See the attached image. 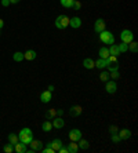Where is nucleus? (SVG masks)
Returning a JSON list of instances; mask_svg holds the SVG:
<instances>
[{
    "label": "nucleus",
    "instance_id": "obj_28",
    "mask_svg": "<svg viewBox=\"0 0 138 153\" xmlns=\"http://www.w3.org/2000/svg\"><path fill=\"white\" fill-rule=\"evenodd\" d=\"M57 116V109H48L46 113V117L47 119H54Z\"/></svg>",
    "mask_w": 138,
    "mask_h": 153
},
{
    "label": "nucleus",
    "instance_id": "obj_31",
    "mask_svg": "<svg viewBox=\"0 0 138 153\" xmlns=\"http://www.w3.org/2000/svg\"><path fill=\"white\" fill-rule=\"evenodd\" d=\"M119 51H120V53H126V51H128V46L127 44H126V43H122V44H119Z\"/></svg>",
    "mask_w": 138,
    "mask_h": 153
},
{
    "label": "nucleus",
    "instance_id": "obj_2",
    "mask_svg": "<svg viewBox=\"0 0 138 153\" xmlns=\"http://www.w3.org/2000/svg\"><path fill=\"white\" fill-rule=\"evenodd\" d=\"M99 40H101L104 44H113V43H115L113 35H112L109 30H106V29L99 33Z\"/></svg>",
    "mask_w": 138,
    "mask_h": 153
},
{
    "label": "nucleus",
    "instance_id": "obj_17",
    "mask_svg": "<svg viewBox=\"0 0 138 153\" xmlns=\"http://www.w3.org/2000/svg\"><path fill=\"white\" fill-rule=\"evenodd\" d=\"M94 62H95V61H92L91 58H86L84 61H83V66H84L86 69H94L95 68V65H94Z\"/></svg>",
    "mask_w": 138,
    "mask_h": 153
},
{
    "label": "nucleus",
    "instance_id": "obj_11",
    "mask_svg": "<svg viewBox=\"0 0 138 153\" xmlns=\"http://www.w3.org/2000/svg\"><path fill=\"white\" fill-rule=\"evenodd\" d=\"M51 123H53V127L54 128H57V130H60V128H62L65 126V121H64V119L61 117V116H55V117L53 119V121H51Z\"/></svg>",
    "mask_w": 138,
    "mask_h": 153
},
{
    "label": "nucleus",
    "instance_id": "obj_43",
    "mask_svg": "<svg viewBox=\"0 0 138 153\" xmlns=\"http://www.w3.org/2000/svg\"><path fill=\"white\" fill-rule=\"evenodd\" d=\"M10 3L11 4H17V3H19V0H10Z\"/></svg>",
    "mask_w": 138,
    "mask_h": 153
},
{
    "label": "nucleus",
    "instance_id": "obj_3",
    "mask_svg": "<svg viewBox=\"0 0 138 153\" xmlns=\"http://www.w3.org/2000/svg\"><path fill=\"white\" fill-rule=\"evenodd\" d=\"M106 68L109 72H113V71H119V66H117V57L115 55H109L106 58Z\"/></svg>",
    "mask_w": 138,
    "mask_h": 153
},
{
    "label": "nucleus",
    "instance_id": "obj_13",
    "mask_svg": "<svg viewBox=\"0 0 138 153\" xmlns=\"http://www.w3.org/2000/svg\"><path fill=\"white\" fill-rule=\"evenodd\" d=\"M69 26H72L73 29H78L81 26V19L79 17H73L69 18Z\"/></svg>",
    "mask_w": 138,
    "mask_h": 153
},
{
    "label": "nucleus",
    "instance_id": "obj_18",
    "mask_svg": "<svg viewBox=\"0 0 138 153\" xmlns=\"http://www.w3.org/2000/svg\"><path fill=\"white\" fill-rule=\"evenodd\" d=\"M36 51H33V50H28L26 53H24V59H28V61H33L36 58Z\"/></svg>",
    "mask_w": 138,
    "mask_h": 153
},
{
    "label": "nucleus",
    "instance_id": "obj_24",
    "mask_svg": "<svg viewBox=\"0 0 138 153\" xmlns=\"http://www.w3.org/2000/svg\"><path fill=\"white\" fill-rule=\"evenodd\" d=\"M94 65H95L98 69H105L106 68V59L99 58V59H97V62H94Z\"/></svg>",
    "mask_w": 138,
    "mask_h": 153
},
{
    "label": "nucleus",
    "instance_id": "obj_12",
    "mask_svg": "<svg viewBox=\"0 0 138 153\" xmlns=\"http://www.w3.org/2000/svg\"><path fill=\"white\" fill-rule=\"evenodd\" d=\"M69 114H71L72 117H78V116H80L81 114V106L80 105H73V106H71V109H69Z\"/></svg>",
    "mask_w": 138,
    "mask_h": 153
},
{
    "label": "nucleus",
    "instance_id": "obj_37",
    "mask_svg": "<svg viewBox=\"0 0 138 153\" xmlns=\"http://www.w3.org/2000/svg\"><path fill=\"white\" fill-rule=\"evenodd\" d=\"M42 152H43V153H55V152H54L53 148H50V146H47V148L42 149Z\"/></svg>",
    "mask_w": 138,
    "mask_h": 153
},
{
    "label": "nucleus",
    "instance_id": "obj_4",
    "mask_svg": "<svg viewBox=\"0 0 138 153\" xmlns=\"http://www.w3.org/2000/svg\"><path fill=\"white\" fill-rule=\"evenodd\" d=\"M55 26L58 29H65L69 26V18L66 15H60V17L55 19Z\"/></svg>",
    "mask_w": 138,
    "mask_h": 153
},
{
    "label": "nucleus",
    "instance_id": "obj_19",
    "mask_svg": "<svg viewBox=\"0 0 138 153\" xmlns=\"http://www.w3.org/2000/svg\"><path fill=\"white\" fill-rule=\"evenodd\" d=\"M99 54V58H102V59H106V58L109 57L110 54H109V50H108V47H101L98 51Z\"/></svg>",
    "mask_w": 138,
    "mask_h": 153
},
{
    "label": "nucleus",
    "instance_id": "obj_27",
    "mask_svg": "<svg viewBox=\"0 0 138 153\" xmlns=\"http://www.w3.org/2000/svg\"><path fill=\"white\" fill-rule=\"evenodd\" d=\"M13 59H14L15 62H21V61L24 59V53H19V51L14 53V55H13Z\"/></svg>",
    "mask_w": 138,
    "mask_h": 153
},
{
    "label": "nucleus",
    "instance_id": "obj_15",
    "mask_svg": "<svg viewBox=\"0 0 138 153\" xmlns=\"http://www.w3.org/2000/svg\"><path fill=\"white\" fill-rule=\"evenodd\" d=\"M117 135H119V138L123 141V139H128L131 137V131L130 130H127V128H123V130H120V131L117 132Z\"/></svg>",
    "mask_w": 138,
    "mask_h": 153
},
{
    "label": "nucleus",
    "instance_id": "obj_39",
    "mask_svg": "<svg viewBox=\"0 0 138 153\" xmlns=\"http://www.w3.org/2000/svg\"><path fill=\"white\" fill-rule=\"evenodd\" d=\"M8 4H10V0H1V6L3 7H7Z\"/></svg>",
    "mask_w": 138,
    "mask_h": 153
},
{
    "label": "nucleus",
    "instance_id": "obj_35",
    "mask_svg": "<svg viewBox=\"0 0 138 153\" xmlns=\"http://www.w3.org/2000/svg\"><path fill=\"white\" fill-rule=\"evenodd\" d=\"M109 132H110V134H117V132H119V128H117L116 126H110V127H109Z\"/></svg>",
    "mask_w": 138,
    "mask_h": 153
},
{
    "label": "nucleus",
    "instance_id": "obj_23",
    "mask_svg": "<svg viewBox=\"0 0 138 153\" xmlns=\"http://www.w3.org/2000/svg\"><path fill=\"white\" fill-rule=\"evenodd\" d=\"M42 130L43 131H46V132L51 131V130H53V123H51V121H43Z\"/></svg>",
    "mask_w": 138,
    "mask_h": 153
},
{
    "label": "nucleus",
    "instance_id": "obj_30",
    "mask_svg": "<svg viewBox=\"0 0 138 153\" xmlns=\"http://www.w3.org/2000/svg\"><path fill=\"white\" fill-rule=\"evenodd\" d=\"M109 77L116 82V80H119V77H120V73H119V71H113V72H110L109 73Z\"/></svg>",
    "mask_w": 138,
    "mask_h": 153
},
{
    "label": "nucleus",
    "instance_id": "obj_26",
    "mask_svg": "<svg viewBox=\"0 0 138 153\" xmlns=\"http://www.w3.org/2000/svg\"><path fill=\"white\" fill-rule=\"evenodd\" d=\"M127 46H128V50H130L131 53H134V54H135V53H137V51H138V44L134 42V40H133V42H131V43H128Z\"/></svg>",
    "mask_w": 138,
    "mask_h": 153
},
{
    "label": "nucleus",
    "instance_id": "obj_7",
    "mask_svg": "<svg viewBox=\"0 0 138 153\" xmlns=\"http://www.w3.org/2000/svg\"><path fill=\"white\" fill-rule=\"evenodd\" d=\"M105 21H104L102 18H98L95 21V24H94V30H95V33H101L102 30H105Z\"/></svg>",
    "mask_w": 138,
    "mask_h": 153
},
{
    "label": "nucleus",
    "instance_id": "obj_6",
    "mask_svg": "<svg viewBox=\"0 0 138 153\" xmlns=\"http://www.w3.org/2000/svg\"><path fill=\"white\" fill-rule=\"evenodd\" d=\"M106 85H105V90L108 94H115L117 90V84L115 80H108V82H105Z\"/></svg>",
    "mask_w": 138,
    "mask_h": 153
},
{
    "label": "nucleus",
    "instance_id": "obj_10",
    "mask_svg": "<svg viewBox=\"0 0 138 153\" xmlns=\"http://www.w3.org/2000/svg\"><path fill=\"white\" fill-rule=\"evenodd\" d=\"M64 145V143H62V141H61V139H53V141H50L48 143H47V146H50V148H53L54 149V152H58V150H60V148L61 146Z\"/></svg>",
    "mask_w": 138,
    "mask_h": 153
},
{
    "label": "nucleus",
    "instance_id": "obj_36",
    "mask_svg": "<svg viewBox=\"0 0 138 153\" xmlns=\"http://www.w3.org/2000/svg\"><path fill=\"white\" fill-rule=\"evenodd\" d=\"M72 7L75 8V10H80V7H81V3L79 1V0H75V3H73V6Z\"/></svg>",
    "mask_w": 138,
    "mask_h": 153
},
{
    "label": "nucleus",
    "instance_id": "obj_16",
    "mask_svg": "<svg viewBox=\"0 0 138 153\" xmlns=\"http://www.w3.org/2000/svg\"><path fill=\"white\" fill-rule=\"evenodd\" d=\"M51 98H53V95H51V93H50L48 90L47 91H43L42 94H40V100H42L43 103H47L51 101Z\"/></svg>",
    "mask_w": 138,
    "mask_h": 153
},
{
    "label": "nucleus",
    "instance_id": "obj_9",
    "mask_svg": "<svg viewBox=\"0 0 138 153\" xmlns=\"http://www.w3.org/2000/svg\"><path fill=\"white\" fill-rule=\"evenodd\" d=\"M29 145H31V150H28V152L33 153V152H37V150H42L43 143L40 142V141H37V139H32Z\"/></svg>",
    "mask_w": 138,
    "mask_h": 153
},
{
    "label": "nucleus",
    "instance_id": "obj_40",
    "mask_svg": "<svg viewBox=\"0 0 138 153\" xmlns=\"http://www.w3.org/2000/svg\"><path fill=\"white\" fill-rule=\"evenodd\" d=\"M62 113H64L62 109H57V116H62Z\"/></svg>",
    "mask_w": 138,
    "mask_h": 153
},
{
    "label": "nucleus",
    "instance_id": "obj_25",
    "mask_svg": "<svg viewBox=\"0 0 138 153\" xmlns=\"http://www.w3.org/2000/svg\"><path fill=\"white\" fill-rule=\"evenodd\" d=\"M17 142H19V138H18L17 134H10V135H8V143L15 145Z\"/></svg>",
    "mask_w": 138,
    "mask_h": 153
},
{
    "label": "nucleus",
    "instance_id": "obj_41",
    "mask_svg": "<svg viewBox=\"0 0 138 153\" xmlns=\"http://www.w3.org/2000/svg\"><path fill=\"white\" fill-rule=\"evenodd\" d=\"M47 90H48L50 93H53V91H54V85H51V84H50L48 87H47Z\"/></svg>",
    "mask_w": 138,
    "mask_h": 153
},
{
    "label": "nucleus",
    "instance_id": "obj_8",
    "mask_svg": "<svg viewBox=\"0 0 138 153\" xmlns=\"http://www.w3.org/2000/svg\"><path fill=\"white\" fill-rule=\"evenodd\" d=\"M80 138H81V131H80V130H78V128H73V130H71V131H69V139H71V141L78 142Z\"/></svg>",
    "mask_w": 138,
    "mask_h": 153
},
{
    "label": "nucleus",
    "instance_id": "obj_33",
    "mask_svg": "<svg viewBox=\"0 0 138 153\" xmlns=\"http://www.w3.org/2000/svg\"><path fill=\"white\" fill-rule=\"evenodd\" d=\"M3 150H4L6 153H11L13 150H14V145H11V143H8V145H6V146L3 148Z\"/></svg>",
    "mask_w": 138,
    "mask_h": 153
},
{
    "label": "nucleus",
    "instance_id": "obj_38",
    "mask_svg": "<svg viewBox=\"0 0 138 153\" xmlns=\"http://www.w3.org/2000/svg\"><path fill=\"white\" fill-rule=\"evenodd\" d=\"M58 152H60V153H69V152H68V146H64V145L61 146Z\"/></svg>",
    "mask_w": 138,
    "mask_h": 153
},
{
    "label": "nucleus",
    "instance_id": "obj_14",
    "mask_svg": "<svg viewBox=\"0 0 138 153\" xmlns=\"http://www.w3.org/2000/svg\"><path fill=\"white\" fill-rule=\"evenodd\" d=\"M14 150L17 153H25V152H28V148H26V145H25L24 142L19 141V142H17L14 145Z\"/></svg>",
    "mask_w": 138,
    "mask_h": 153
},
{
    "label": "nucleus",
    "instance_id": "obj_20",
    "mask_svg": "<svg viewBox=\"0 0 138 153\" xmlns=\"http://www.w3.org/2000/svg\"><path fill=\"white\" fill-rule=\"evenodd\" d=\"M78 146H79V149H81V150H86V149H89V146H90V143H89V141L87 139H79L78 141Z\"/></svg>",
    "mask_w": 138,
    "mask_h": 153
},
{
    "label": "nucleus",
    "instance_id": "obj_42",
    "mask_svg": "<svg viewBox=\"0 0 138 153\" xmlns=\"http://www.w3.org/2000/svg\"><path fill=\"white\" fill-rule=\"evenodd\" d=\"M3 26H4V21H3V19H1V18H0V29L3 28Z\"/></svg>",
    "mask_w": 138,
    "mask_h": 153
},
{
    "label": "nucleus",
    "instance_id": "obj_5",
    "mask_svg": "<svg viewBox=\"0 0 138 153\" xmlns=\"http://www.w3.org/2000/svg\"><path fill=\"white\" fill-rule=\"evenodd\" d=\"M120 39H122V42H123V43L128 44V43H131L133 40H134V35H133V32H131V30L124 29V30H122V33H120Z\"/></svg>",
    "mask_w": 138,
    "mask_h": 153
},
{
    "label": "nucleus",
    "instance_id": "obj_29",
    "mask_svg": "<svg viewBox=\"0 0 138 153\" xmlns=\"http://www.w3.org/2000/svg\"><path fill=\"white\" fill-rule=\"evenodd\" d=\"M73 3H75V0H61V4L66 8H72Z\"/></svg>",
    "mask_w": 138,
    "mask_h": 153
},
{
    "label": "nucleus",
    "instance_id": "obj_21",
    "mask_svg": "<svg viewBox=\"0 0 138 153\" xmlns=\"http://www.w3.org/2000/svg\"><path fill=\"white\" fill-rule=\"evenodd\" d=\"M78 150H79L78 143L75 142V141H71V143L68 145V152L69 153H78Z\"/></svg>",
    "mask_w": 138,
    "mask_h": 153
},
{
    "label": "nucleus",
    "instance_id": "obj_22",
    "mask_svg": "<svg viewBox=\"0 0 138 153\" xmlns=\"http://www.w3.org/2000/svg\"><path fill=\"white\" fill-rule=\"evenodd\" d=\"M108 50H109V54H110V55H115V57H117V55L120 54L117 44H110V47L108 48Z\"/></svg>",
    "mask_w": 138,
    "mask_h": 153
},
{
    "label": "nucleus",
    "instance_id": "obj_1",
    "mask_svg": "<svg viewBox=\"0 0 138 153\" xmlns=\"http://www.w3.org/2000/svg\"><path fill=\"white\" fill-rule=\"evenodd\" d=\"M18 138H19V141H21V142H24L25 145H29V143H31V141L33 139L32 130H31V128H22L21 131H19Z\"/></svg>",
    "mask_w": 138,
    "mask_h": 153
},
{
    "label": "nucleus",
    "instance_id": "obj_34",
    "mask_svg": "<svg viewBox=\"0 0 138 153\" xmlns=\"http://www.w3.org/2000/svg\"><path fill=\"white\" fill-rule=\"evenodd\" d=\"M120 141H122V139L119 138V135H117V134H112V142H113V143H119Z\"/></svg>",
    "mask_w": 138,
    "mask_h": 153
},
{
    "label": "nucleus",
    "instance_id": "obj_32",
    "mask_svg": "<svg viewBox=\"0 0 138 153\" xmlns=\"http://www.w3.org/2000/svg\"><path fill=\"white\" fill-rule=\"evenodd\" d=\"M99 79H101L102 82H108V80H109V73H108V72H102V73L99 75Z\"/></svg>",
    "mask_w": 138,
    "mask_h": 153
}]
</instances>
